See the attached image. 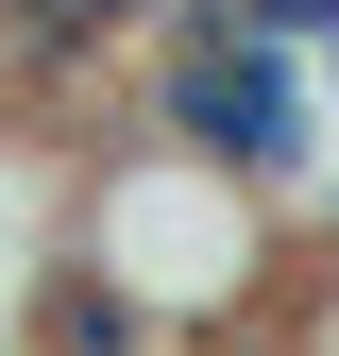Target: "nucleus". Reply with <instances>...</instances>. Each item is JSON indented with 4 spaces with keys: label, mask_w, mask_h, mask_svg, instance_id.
Masks as SVG:
<instances>
[{
    "label": "nucleus",
    "mask_w": 339,
    "mask_h": 356,
    "mask_svg": "<svg viewBox=\"0 0 339 356\" xmlns=\"http://www.w3.org/2000/svg\"><path fill=\"white\" fill-rule=\"evenodd\" d=\"M272 187L254 170H221L204 136H153L136 170H102V204H85V289H119L153 339H204L221 305L272 272Z\"/></svg>",
    "instance_id": "obj_1"
},
{
    "label": "nucleus",
    "mask_w": 339,
    "mask_h": 356,
    "mask_svg": "<svg viewBox=\"0 0 339 356\" xmlns=\"http://www.w3.org/2000/svg\"><path fill=\"white\" fill-rule=\"evenodd\" d=\"M0 356H17V339H0Z\"/></svg>",
    "instance_id": "obj_3"
},
{
    "label": "nucleus",
    "mask_w": 339,
    "mask_h": 356,
    "mask_svg": "<svg viewBox=\"0 0 339 356\" xmlns=\"http://www.w3.org/2000/svg\"><path fill=\"white\" fill-rule=\"evenodd\" d=\"M306 356H339V272H322V305H306Z\"/></svg>",
    "instance_id": "obj_2"
}]
</instances>
